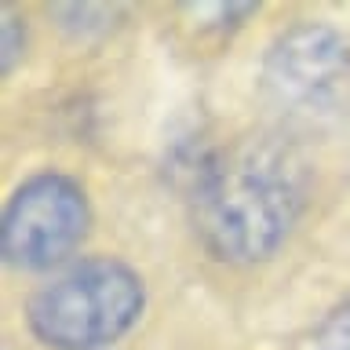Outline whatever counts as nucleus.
<instances>
[{
  "instance_id": "20e7f679",
  "label": "nucleus",
  "mask_w": 350,
  "mask_h": 350,
  "mask_svg": "<svg viewBox=\"0 0 350 350\" xmlns=\"http://www.w3.org/2000/svg\"><path fill=\"white\" fill-rule=\"evenodd\" d=\"M88 223V197L73 179L33 175L4 208V259L18 270H48L81 245Z\"/></svg>"
},
{
  "instance_id": "423d86ee",
  "label": "nucleus",
  "mask_w": 350,
  "mask_h": 350,
  "mask_svg": "<svg viewBox=\"0 0 350 350\" xmlns=\"http://www.w3.org/2000/svg\"><path fill=\"white\" fill-rule=\"evenodd\" d=\"M18 51H22L18 18H15V11H11V8H4V70H11V66H15Z\"/></svg>"
},
{
  "instance_id": "39448f33",
  "label": "nucleus",
  "mask_w": 350,
  "mask_h": 350,
  "mask_svg": "<svg viewBox=\"0 0 350 350\" xmlns=\"http://www.w3.org/2000/svg\"><path fill=\"white\" fill-rule=\"evenodd\" d=\"M310 350H350V303L325 317L321 328L314 332Z\"/></svg>"
},
{
  "instance_id": "f257e3e1",
  "label": "nucleus",
  "mask_w": 350,
  "mask_h": 350,
  "mask_svg": "<svg viewBox=\"0 0 350 350\" xmlns=\"http://www.w3.org/2000/svg\"><path fill=\"white\" fill-rule=\"evenodd\" d=\"M303 208V168L273 139L245 135L208 153L193 175V230L215 259H267Z\"/></svg>"
},
{
  "instance_id": "7ed1b4c3",
  "label": "nucleus",
  "mask_w": 350,
  "mask_h": 350,
  "mask_svg": "<svg viewBox=\"0 0 350 350\" xmlns=\"http://www.w3.org/2000/svg\"><path fill=\"white\" fill-rule=\"evenodd\" d=\"M262 92L292 120H328L350 106V40L321 22H299L270 44Z\"/></svg>"
},
{
  "instance_id": "f03ea898",
  "label": "nucleus",
  "mask_w": 350,
  "mask_h": 350,
  "mask_svg": "<svg viewBox=\"0 0 350 350\" xmlns=\"http://www.w3.org/2000/svg\"><path fill=\"white\" fill-rule=\"evenodd\" d=\"M142 281L117 259H84L29 299V328L51 350H98L139 321Z\"/></svg>"
}]
</instances>
